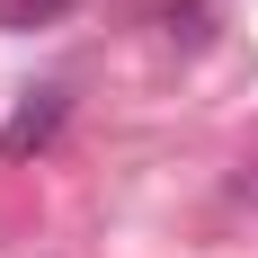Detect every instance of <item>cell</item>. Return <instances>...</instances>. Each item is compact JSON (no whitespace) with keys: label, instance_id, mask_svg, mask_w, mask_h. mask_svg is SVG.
<instances>
[{"label":"cell","instance_id":"obj_1","mask_svg":"<svg viewBox=\"0 0 258 258\" xmlns=\"http://www.w3.org/2000/svg\"><path fill=\"white\" fill-rule=\"evenodd\" d=\"M62 125H72V89H62V80H36V89L9 107V125H0V160H36Z\"/></svg>","mask_w":258,"mask_h":258},{"label":"cell","instance_id":"obj_2","mask_svg":"<svg viewBox=\"0 0 258 258\" xmlns=\"http://www.w3.org/2000/svg\"><path fill=\"white\" fill-rule=\"evenodd\" d=\"M72 0H0V27H53Z\"/></svg>","mask_w":258,"mask_h":258}]
</instances>
